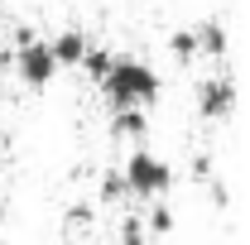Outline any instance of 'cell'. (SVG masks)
I'll list each match as a JSON object with an SVG mask.
<instances>
[{"instance_id":"obj_1","label":"cell","mask_w":250,"mask_h":245,"mask_svg":"<svg viewBox=\"0 0 250 245\" xmlns=\"http://www.w3.org/2000/svg\"><path fill=\"white\" fill-rule=\"evenodd\" d=\"M96 87L111 96V111H125V106H140L145 111V101L159 96V72H154V62L140 58V53H116L111 67H106V77Z\"/></svg>"},{"instance_id":"obj_2","label":"cell","mask_w":250,"mask_h":245,"mask_svg":"<svg viewBox=\"0 0 250 245\" xmlns=\"http://www.w3.org/2000/svg\"><path fill=\"white\" fill-rule=\"evenodd\" d=\"M121 178H125V192L149 197V202H164L168 187H173V163H168L164 154H154L149 144H135V149L125 154V163H121Z\"/></svg>"},{"instance_id":"obj_3","label":"cell","mask_w":250,"mask_h":245,"mask_svg":"<svg viewBox=\"0 0 250 245\" xmlns=\"http://www.w3.org/2000/svg\"><path fill=\"white\" fill-rule=\"evenodd\" d=\"M192 101H197V116H231V106L241 101L236 77H231V72H207V77H197Z\"/></svg>"},{"instance_id":"obj_4","label":"cell","mask_w":250,"mask_h":245,"mask_svg":"<svg viewBox=\"0 0 250 245\" xmlns=\"http://www.w3.org/2000/svg\"><path fill=\"white\" fill-rule=\"evenodd\" d=\"M10 62H15V72H20L29 87H48L53 72H58V62H53V53H48V39H39V34H34L29 43H20Z\"/></svg>"},{"instance_id":"obj_5","label":"cell","mask_w":250,"mask_h":245,"mask_svg":"<svg viewBox=\"0 0 250 245\" xmlns=\"http://www.w3.org/2000/svg\"><path fill=\"white\" fill-rule=\"evenodd\" d=\"M87 48H92V39H87V29L82 24H67V29H58L53 39H48V53H53V62H82L87 58Z\"/></svg>"},{"instance_id":"obj_6","label":"cell","mask_w":250,"mask_h":245,"mask_svg":"<svg viewBox=\"0 0 250 245\" xmlns=\"http://www.w3.org/2000/svg\"><path fill=\"white\" fill-rule=\"evenodd\" d=\"M192 39H197V58H226V24L221 20H197L192 24Z\"/></svg>"},{"instance_id":"obj_7","label":"cell","mask_w":250,"mask_h":245,"mask_svg":"<svg viewBox=\"0 0 250 245\" xmlns=\"http://www.w3.org/2000/svg\"><path fill=\"white\" fill-rule=\"evenodd\" d=\"M111 135H116V140H145V135H149V116H145L140 106L111 111Z\"/></svg>"},{"instance_id":"obj_8","label":"cell","mask_w":250,"mask_h":245,"mask_svg":"<svg viewBox=\"0 0 250 245\" xmlns=\"http://www.w3.org/2000/svg\"><path fill=\"white\" fill-rule=\"evenodd\" d=\"M140 226H145L149 241H154V236H168V231H173V207H168V202H154L149 212L140 216Z\"/></svg>"},{"instance_id":"obj_9","label":"cell","mask_w":250,"mask_h":245,"mask_svg":"<svg viewBox=\"0 0 250 245\" xmlns=\"http://www.w3.org/2000/svg\"><path fill=\"white\" fill-rule=\"evenodd\" d=\"M168 53L178 62H197V39H192V24H183V29L168 34Z\"/></svg>"},{"instance_id":"obj_10","label":"cell","mask_w":250,"mask_h":245,"mask_svg":"<svg viewBox=\"0 0 250 245\" xmlns=\"http://www.w3.org/2000/svg\"><path fill=\"white\" fill-rule=\"evenodd\" d=\"M111 58H116V53H111V48H87V58H82V67H87V77H92V82H101V77H106V67H111Z\"/></svg>"},{"instance_id":"obj_11","label":"cell","mask_w":250,"mask_h":245,"mask_svg":"<svg viewBox=\"0 0 250 245\" xmlns=\"http://www.w3.org/2000/svg\"><path fill=\"white\" fill-rule=\"evenodd\" d=\"M121 197H125L121 168H106V173H101V202H121Z\"/></svg>"},{"instance_id":"obj_12","label":"cell","mask_w":250,"mask_h":245,"mask_svg":"<svg viewBox=\"0 0 250 245\" xmlns=\"http://www.w3.org/2000/svg\"><path fill=\"white\" fill-rule=\"evenodd\" d=\"M121 245H154L149 236H145L140 216H125V221H121Z\"/></svg>"},{"instance_id":"obj_13","label":"cell","mask_w":250,"mask_h":245,"mask_svg":"<svg viewBox=\"0 0 250 245\" xmlns=\"http://www.w3.org/2000/svg\"><path fill=\"white\" fill-rule=\"evenodd\" d=\"M192 173H197L202 183H217V163H212V154H192Z\"/></svg>"},{"instance_id":"obj_14","label":"cell","mask_w":250,"mask_h":245,"mask_svg":"<svg viewBox=\"0 0 250 245\" xmlns=\"http://www.w3.org/2000/svg\"><path fill=\"white\" fill-rule=\"evenodd\" d=\"M82 221H92V207L87 202H72L67 207V226H82Z\"/></svg>"},{"instance_id":"obj_15","label":"cell","mask_w":250,"mask_h":245,"mask_svg":"<svg viewBox=\"0 0 250 245\" xmlns=\"http://www.w3.org/2000/svg\"><path fill=\"white\" fill-rule=\"evenodd\" d=\"M0 216H5V202H0Z\"/></svg>"}]
</instances>
